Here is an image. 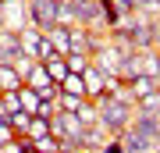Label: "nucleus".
<instances>
[{
	"label": "nucleus",
	"mask_w": 160,
	"mask_h": 153,
	"mask_svg": "<svg viewBox=\"0 0 160 153\" xmlns=\"http://www.w3.org/2000/svg\"><path fill=\"white\" fill-rule=\"evenodd\" d=\"M4 28H7V25H4V11H0V32H4Z\"/></svg>",
	"instance_id": "30"
},
{
	"label": "nucleus",
	"mask_w": 160,
	"mask_h": 153,
	"mask_svg": "<svg viewBox=\"0 0 160 153\" xmlns=\"http://www.w3.org/2000/svg\"><path fill=\"white\" fill-rule=\"evenodd\" d=\"M32 64H36V61H32V57H25V54H22V57H18V61L11 64V68H14L18 75H22V82H25V75H29V71H32Z\"/></svg>",
	"instance_id": "27"
},
{
	"label": "nucleus",
	"mask_w": 160,
	"mask_h": 153,
	"mask_svg": "<svg viewBox=\"0 0 160 153\" xmlns=\"http://www.w3.org/2000/svg\"><path fill=\"white\" fill-rule=\"evenodd\" d=\"M0 11H4V25L11 32H25L29 28V0H7Z\"/></svg>",
	"instance_id": "4"
},
{
	"label": "nucleus",
	"mask_w": 160,
	"mask_h": 153,
	"mask_svg": "<svg viewBox=\"0 0 160 153\" xmlns=\"http://www.w3.org/2000/svg\"><path fill=\"white\" fill-rule=\"evenodd\" d=\"M132 128L135 132H142V135L149 139H160V114H142V110H135V118H132Z\"/></svg>",
	"instance_id": "10"
},
{
	"label": "nucleus",
	"mask_w": 160,
	"mask_h": 153,
	"mask_svg": "<svg viewBox=\"0 0 160 153\" xmlns=\"http://www.w3.org/2000/svg\"><path fill=\"white\" fill-rule=\"evenodd\" d=\"M25 85H29V89H36V96H39V100H57V93H61L57 82L46 75L43 64H32V71L25 75Z\"/></svg>",
	"instance_id": "3"
},
{
	"label": "nucleus",
	"mask_w": 160,
	"mask_h": 153,
	"mask_svg": "<svg viewBox=\"0 0 160 153\" xmlns=\"http://www.w3.org/2000/svg\"><path fill=\"white\" fill-rule=\"evenodd\" d=\"M92 103H96V110H100V121H96V125L107 128V135H121L125 128H132L135 103H128V100H121V96H100V100H92Z\"/></svg>",
	"instance_id": "1"
},
{
	"label": "nucleus",
	"mask_w": 160,
	"mask_h": 153,
	"mask_svg": "<svg viewBox=\"0 0 160 153\" xmlns=\"http://www.w3.org/2000/svg\"><path fill=\"white\" fill-rule=\"evenodd\" d=\"M82 85H86V100H100V96H107V75L96 71L92 64L82 71Z\"/></svg>",
	"instance_id": "7"
},
{
	"label": "nucleus",
	"mask_w": 160,
	"mask_h": 153,
	"mask_svg": "<svg viewBox=\"0 0 160 153\" xmlns=\"http://www.w3.org/2000/svg\"><path fill=\"white\" fill-rule=\"evenodd\" d=\"M57 89H61V93H68V96H82V100H86V85H82V75H68V79L57 85Z\"/></svg>",
	"instance_id": "16"
},
{
	"label": "nucleus",
	"mask_w": 160,
	"mask_h": 153,
	"mask_svg": "<svg viewBox=\"0 0 160 153\" xmlns=\"http://www.w3.org/2000/svg\"><path fill=\"white\" fill-rule=\"evenodd\" d=\"M18 57H22V36L4 28L0 32V64H14Z\"/></svg>",
	"instance_id": "8"
},
{
	"label": "nucleus",
	"mask_w": 160,
	"mask_h": 153,
	"mask_svg": "<svg viewBox=\"0 0 160 153\" xmlns=\"http://www.w3.org/2000/svg\"><path fill=\"white\" fill-rule=\"evenodd\" d=\"M135 110H142V114H160V89H153L149 96H142L135 103Z\"/></svg>",
	"instance_id": "19"
},
{
	"label": "nucleus",
	"mask_w": 160,
	"mask_h": 153,
	"mask_svg": "<svg viewBox=\"0 0 160 153\" xmlns=\"http://www.w3.org/2000/svg\"><path fill=\"white\" fill-rule=\"evenodd\" d=\"M39 64H50V61H57V50H53L50 43H46V36H43V43H39V57H36Z\"/></svg>",
	"instance_id": "26"
},
{
	"label": "nucleus",
	"mask_w": 160,
	"mask_h": 153,
	"mask_svg": "<svg viewBox=\"0 0 160 153\" xmlns=\"http://www.w3.org/2000/svg\"><path fill=\"white\" fill-rule=\"evenodd\" d=\"M22 85H25L22 75H18L11 64H0V93H18Z\"/></svg>",
	"instance_id": "14"
},
{
	"label": "nucleus",
	"mask_w": 160,
	"mask_h": 153,
	"mask_svg": "<svg viewBox=\"0 0 160 153\" xmlns=\"http://www.w3.org/2000/svg\"><path fill=\"white\" fill-rule=\"evenodd\" d=\"M53 22H57V4L53 0H29V28L50 32Z\"/></svg>",
	"instance_id": "2"
},
{
	"label": "nucleus",
	"mask_w": 160,
	"mask_h": 153,
	"mask_svg": "<svg viewBox=\"0 0 160 153\" xmlns=\"http://www.w3.org/2000/svg\"><path fill=\"white\" fill-rule=\"evenodd\" d=\"M29 139H43V135H50V121H43V118H32L29 121V132H25Z\"/></svg>",
	"instance_id": "23"
},
{
	"label": "nucleus",
	"mask_w": 160,
	"mask_h": 153,
	"mask_svg": "<svg viewBox=\"0 0 160 153\" xmlns=\"http://www.w3.org/2000/svg\"><path fill=\"white\" fill-rule=\"evenodd\" d=\"M0 107L7 114H18L22 110V103H18V93H0Z\"/></svg>",
	"instance_id": "25"
},
{
	"label": "nucleus",
	"mask_w": 160,
	"mask_h": 153,
	"mask_svg": "<svg viewBox=\"0 0 160 153\" xmlns=\"http://www.w3.org/2000/svg\"><path fill=\"white\" fill-rule=\"evenodd\" d=\"M43 68H46V75H50V79L57 82V85H61V82L71 75V71H68V64H64V57H57V61H50V64H43Z\"/></svg>",
	"instance_id": "18"
},
{
	"label": "nucleus",
	"mask_w": 160,
	"mask_h": 153,
	"mask_svg": "<svg viewBox=\"0 0 160 153\" xmlns=\"http://www.w3.org/2000/svg\"><path fill=\"white\" fill-rule=\"evenodd\" d=\"M125 89L132 93V100L139 103V100H142V96H149V93L157 89V79H149V75H142V71H139L135 79H128V82H125Z\"/></svg>",
	"instance_id": "11"
},
{
	"label": "nucleus",
	"mask_w": 160,
	"mask_h": 153,
	"mask_svg": "<svg viewBox=\"0 0 160 153\" xmlns=\"http://www.w3.org/2000/svg\"><path fill=\"white\" fill-rule=\"evenodd\" d=\"M114 7L121 14H132V11H139V7H142V0H114Z\"/></svg>",
	"instance_id": "28"
},
{
	"label": "nucleus",
	"mask_w": 160,
	"mask_h": 153,
	"mask_svg": "<svg viewBox=\"0 0 160 153\" xmlns=\"http://www.w3.org/2000/svg\"><path fill=\"white\" fill-rule=\"evenodd\" d=\"M53 4H57V7H64V4H71V0H53Z\"/></svg>",
	"instance_id": "31"
},
{
	"label": "nucleus",
	"mask_w": 160,
	"mask_h": 153,
	"mask_svg": "<svg viewBox=\"0 0 160 153\" xmlns=\"http://www.w3.org/2000/svg\"><path fill=\"white\" fill-rule=\"evenodd\" d=\"M18 103H22V110H25V114H36L43 100L36 96V89H29V85H22V89H18Z\"/></svg>",
	"instance_id": "15"
},
{
	"label": "nucleus",
	"mask_w": 160,
	"mask_h": 153,
	"mask_svg": "<svg viewBox=\"0 0 160 153\" xmlns=\"http://www.w3.org/2000/svg\"><path fill=\"white\" fill-rule=\"evenodd\" d=\"M118 139L125 146V153H157V142L149 135H142V132H135V128H125Z\"/></svg>",
	"instance_id": "6"
},
{
	"label": "nucleus",
	"mask_w": 160,
	"mask_h": 153,
	"mask_svg": "<svg viewBox=\"0 0 160 153\" xmlns=\"http://www.w3.org/2000/svg\"><path fill=\"white\" fill-rule=\"evenodd\" d=\"M57 28H75L78 25V18H75V11H71V4H64V7H57V22H53Z\"/></svg>",
	"instance_id": "20"
},
{
	"label": "nucleus",
	"mask_w": 160,
	"mask_h": 153,
	"mask_svg": "<svg viewBox=\"0 0 160 153\" xmlns=\"http://www.w3.org/2000/svg\"><path fill=\"white\" fill-rule=\"evenodd\" d=\"M32 146H36V153H61V142L53 139V135H43V139H32Z\"/></svg>",
	"instance_id": "24"
},
{
	"label": "nucleus",
	"mask_w": 160,
	"mask_h": 153,
	"mask_svg": "<svg viewBox=\"0 0 160 153\" xmlns=\"http://www.w3.org/2000/svg\"><path fill=\"white\" fill-rule=\"evenodd\" d=\"M4 4H7V0H0V7H4Z\"/></svg>",
	"instance_id": "32"
},
{
	"label": "nucleus",
	"mask_w": 160,
	"mask_h": 153,
	"mask_svg": "<svg viewBox=\"0 0 160 153\" xmlns=\"http://www.w3.org/2000/svg\"><path fill=\"white\" fill-rule=\"evenodd\" d=\"M29 121H32V114L18 110V114H11V121H7V125L14 128V135H25V132H29Z\"/></svg>",
	"instance_id": "21"
},
{
	"label": "nucleus",
	"mask_w": 160,
	"mask_h": 153,
	"mask_svg": "<svg viewBox=\"0 0 160 153\" xmlns=\"http://www.w3.org/2000/svg\"><path fill=\"white\" fill-rule=\"evenodd\" d=\"M18 36H22V54L36 61V57H39V43H43V32H36V28H25V32H18ZM36 64H39V61H36Z\"/></svg>",
	"instance_id": "13"
},
{
	"label": "nucleus",
	"mask_w": 160,
	"mask_h": 153,
	"mask_svg": "<svg viewBox=\"0 0 160 153\" xmlns=\"http://www.w3.org/2000/svg\"><path fill=\"white\" fill-rule=\"evenodd\" d=\"M64 64H68L71 75H82V71L89 68V57H82V54H68V57H64Z\"/></svg>",
	"instance_id": "22"
},
{
	"label": "nucleus",
	"mask_w": 160,
	"mask_h": 153,
	"mask_svg": "<svg viewBox=\"0 0 160 153\" xmlns=\"http://www.w3.org/2000/svg\"><path fill=\"white\" fill-rule=\"evenodd\" d=\"M107 128L103 125H89L86 132H82V139H78V146H82V153H100L103 146H107Z\"/></svg>",
	"instance_id": "9"
},
{
	"label": "nucleus",
	"mask_w": 160,
	"mask_h": 153,
	"mask_svg": "<svg viewBox=\"0 0 160 153\" xmlns=\"http://www.w3.org/2000/svg\"><path fill=\"white\" fill-rule=\"evenodd\" d=\"M43 36H46V43H50L53 50H57V57H68V54H71V39H68V28H57V25H53L50 32H43Z\"/></svg>",
	"instance_id": "12"
},
{
	"label": "nucleus",
	"mask_w": 160,
	"mask_h": 153,
	"mask_svg": "<svg viewBox=\"0 0 160 153\" xmlns=\"http://www.w3.org/2000/svg\"><path fill=\"white\" fill-rule=\"evenodd\" d=\"M157 89H160V82H157Z\"/></svg>",
	"instance_id": "33"
},
{
	"label": "nucleus",
	"mask_w": 160,
	"mask_h": 153,
	"mask_svg": "<svg viewBox=\"0 0 160 153\" xmlns=\"http://www.w3.org/2000/svg\"><path fill=\"white\" fill-rule=\"evenodd\" d=\"M100 153H125V146H121V139H118V135H110V139H107V146H103Z\"/></svg>",
	"instance_id": "29"
},
{
	"label": "nucleus",
	"mask_w": 160,
	"mask_h": 153,
	"mask_svg": "<svg viewBox=\"0 0 160 153\" xmlns=\"http://www.w3.org/2000/svg\"><path fill=\"white\" fill-rule=\"evenodd\" d=\"M53 103H57V110H61V114H75L86 100H82V96H68V93H57V100H53Z\"/></svg>",
	"instance_id": "17"
},
{
	"label": "nucleus",
	"mask_w": 160,
	"mask_h": 153,
	"mask_svg": "<svg viewBox=\"0 0 160 153\" xmlns=\"http://www.w3.org/2000/svg\"><path fill=\"white\" fill-rule=\"evenodd\" d=\"M68 39H71V54H82V57H92V50L107 39V36H92L89 28H82V25H75L68 28Z\"/></svg>",
	"instance_id": "5"
}]
</instances>
